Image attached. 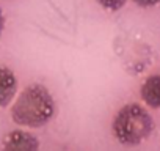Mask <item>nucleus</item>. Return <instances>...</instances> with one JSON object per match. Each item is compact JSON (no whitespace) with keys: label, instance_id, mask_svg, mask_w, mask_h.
<instances>
[{"label":"nucleus","instance_id":"nucleus-1","mask_svg":"<svg viewBox=\"0 0 160 151\" xmlns=\"http://www.w3.org/2000/svg\"><path fill=\"white\" fill-rule=\"evenodd\" d=\"M55 113V102L44 85H28L14 101L11 118L19 126L41 128L47 124Z\"/></svg>","mask_w":160,"mask_h":151},{"label":"nucleus","instance_id":"nucleus-8","mask_svg":"<svg viewBox=\"0 0 160 151\" xmlns=\"http://www.w3.org/2000/svg\"><path fill=\"white\" fill-rule=\"evenodd\" d=\"M3 29H5V16H3L2 10H0V36L3 33Z\"/></svg>","mask_w":160,"mask_h":151},{"label":"nucleus","instance_id":"nucleus-5","mask_svg":"<svg viewBox=\"0 0 160 151\" xmlns=\"http://www.w3.org/2000/svg\"><path fill=\"white\" fill-rule=\"evenodd\" d=\"M141 99L152 109H160V76L154 74L143 82L140 90Z\"/></svg>","mask_w":160,"mask_h":151},{"label":"nucleus","instance_id":"nucleus-6","mask_svg":"<svg viewBox=\"0 0 160 151\" xmlns=\"http://www.w3.org/2000/svg\"><path fill=\"white\" fill-rule=\"evenodd\" d=\"M127 0H98V3L108 11H118L126 5Z\"/></svg>","mask_w":160,"mask_h":151},{"label":"nucleus","instance_id":"nucleus-7","mask_svg":"<svg viewBox=\"0 0 160 151\" xmlns=\"http://www.w3.org/2000/svg\"><path fill=\"white\" fill-rule=\"evenodd\" d=\"M160 2V0H135V3L140 7H154Z\"/></svg>","mask_w":160,"mask_h":151},{"label":"nucleus","instance_id":"nucleus-2","mask_svg":"<svg viewBox=\"0 0 160 151\" xmlns=\"http://www.w3.org/2000/svg\"><path fill=\"white\" fill-rule=\"evenodd\" d=\"M112 131L119 143L138 145L154 131V120L144 107L138 104H127L116 113Z\"/></svg>","mask_w":160,"mask_h":151},{"label":"nucleus","instance_id":"nucleus-4","mask_svg":"<svg viewBox=\"0 0 160 151\" xmlns=\"http://www.w3.org/2000/svg\"><path fill=\"white\" fill-rule=\"evenodd\" d=\"M18 91V79L14 72L7 68L0 66V109L7 107Z\"/></svg>","mask_w":160,"mask_h":151},{"label":"nucleus","instance_id":"nucleus-3","mask_svg":"<svg viewBox=\"0 0 160 151\" xmlns=\"http://www.w3.org/2000/svg\"><path fill=\"white\" fill-rule=\"evenodd\" d=\"M2 148L8 151H35L39 148V142L33 134L22 129H16L5 135Z\"/></svg>","mask_w":160,"mask_h":151}]
</instances>
